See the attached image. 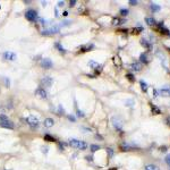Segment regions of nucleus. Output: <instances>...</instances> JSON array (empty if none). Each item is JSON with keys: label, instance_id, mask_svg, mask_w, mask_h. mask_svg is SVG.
I'll use <instances>...</instances> for the list:
<instances>
[{"label": "nucleus", "instance_id": "c756f323", "mask_svg": "<svg viewBox=\"0 0 170 170\" xmlns=\"http://www.w3.org/2000/svg\"><path fill=\"white\" fill-rule=\"evenodd\" d=\"M151 8H152V9H153V11H154V9H157V11H158L159 9H160V7H159V6H157V5H153V3H152V5H151Z\"/></svg>", "mask_w": 170, "mask_h": 170}, {"label": "nucleus", "instance_id": "f704fd0d", "mask_svg": "<svg viewBox=\"0 0 170 170\" xmlns=\"http://www.w3.org/2000/svg\"><path fill=\"white\" fill-rule=\"evenodd\" d=\"M131 5H137V1H134V0H131Z\"/></svg>", "mask_w": 170, "mask_h": 170}, {"label": "nucleus", "instance_id": "5701e85b", "mask_svg": "<svg viewBox=\"0 0 170 170\" xmlns=\"http://www.w3.org/2000/svg\"><path fill=\"white\" fill-rule=\"evenodd\" d=\"M140 84H141V86H142V90H143L144 92L146 91V89H148V85H146L145 83H144V81H141L140 82Z\"/></svg>", "mask_w": 170, "mask_h": 170}, {"label": "nucleus", "instance_id": "2f4dec72", "mask_svg": "<svg viewBox=\"0 0 170 170\" xmlns=\"http://www.w3.org/2000/svg\"><path fill=\"white\" fill-rule=\"evenodd\" d=\"M75 5H76V0H70V2H69V6H70V7H74Z\"/></svg>", "mask_w": 170, "mask_h": 170}, {"label": "nucleus", "instance_id": "39448f33", "mask_svg": "<svg viewBox=\"0 0 170 170\" xmlns=\"http://www.w3.org/2000/svg\"><path fill=\"white\" fill-rule=\"evenodd\" d=\"M59 32V27H50V28H45L44 31H42L41 34L42 35H50V34H54V33Z\"/></svg>", "mask_w": 170, "mask_h": 170}, {"label": "nucleus", "instance_id": "9d476101", "mask_svg": "<svg viewBox=\"0 0 170 170\" xmlns=\"http://www.w3.org/2000/svg\"><path fill=\"white\" fill-rule=\"evenodd\" d=\"M3 58L7 60H15L16 59V53L15 52H10V51H7L3 53Z\"/></svg>", "mask_w": 170, "mask_h": 170}, {"label": "nucleus", "instance_id": "bb28decb", "mask_svg": "<svg viewBox=\"0 0 170 170\" xmlns=\"http://www.w3.org/2000/svg\"><path fill=\"white\" fill-rule=\"evenodd\" d=\"M101 70H102V66H100V65H99V66L95 68V74H100V73H101Z\"/></svg>", "mask_w": 170, "mask_h": 170}, {"label": "nucleus", "instance_id": "473e14b6", "mask_svg": "<svg viewBox=\"0 0 170 170\" xmlns=\"http://www.w3.org/2000/svg\"><path fill=\"white\" fill-rule=\"evenodd\" d=\"M48 151H49V148H48V146H45V148H42V152H43V153H48Z\"/></svg>", "mask_w": 170, "mask_h": 170}, {"label": "nucleus", "instance_id": "f03ea898", "mask_svg": "<svg viewBox=\"0 0 170 170\" xmlns=\"http://www.w3.org/2000/svg\"><path fill=\"white\" fill-rule=\"evenodd\" d=\"M24 119H25V121L31 126V127H33V128H37V127H39L40 121H39V119H37L36 117L30 116V117H26V118H24Z\"/></svg>", "mask_w": 170, "mask_h": 170}, {"label": "nucleus", "instance_id": "58836bf2", "mask_svg": "<svg viewBox=\"0 0 170 170\" xmlns=\"http://www.w3.org/2000/svg\"><path fill=\"white\" fill-rule=\"evenodd\" d=\"M110 170H117V169H116V168H112V169H110Z\"/></svg>", "mask_w": 170, "mask_h": 170}, {"label": "nucleus", "instance_id": "a211bd4d", "mask_svg": "<svg viewBox=\"0 0 170 170\" xmlns=\"http://www.w3.org/2000/svg\"><path fill=\"white\" fill-rule=\"evenodd\" d=\"M140 59H141V61H142V62H145V64H146V62L149 61L148 54H146V53H142V54H141V58H140Z\"/></svg>", "mask_w": 170, "mask_h": 170}, {"label": "nucleus", "instance_id": "aec40b11", "mask_svg": "<svg viewBox=\"0 0 170 170\" xmlns=\"http://www.w3.org/2000/svg\"><path fill=\"white\" fill-rule=\"evenodd\" d=\"M89 66L91 67V68H94V69H95L96 67L99 66V64H98V62H95V61H93V60H90V61H89Z\"/></svg>", "mask_w": 170, "mask_h": 170}, {"label": "nucleus", "instance_id": "e433bc0d", "mask_svg": "<svg viewBox=\"0 0 170 170\" xmlns=\"http://www.w3.org/2000/svg\"><path fill=\"white\" fill-rule=\"evenodd\" d=\"M54 15L58 16V10H57V9H54Z\"/></svg>", "mask_w": 170, "mask_h": 170}, {"label": "nucleus", "instance_id": "2eb2a0df", "mask_svg": "<svg viewBox=\"0 0 170 170\" xmlns=\"http://www.w3.org/2000/svg\"><path fill=\"white\" fill-rule=\"evenodd\" d=\"M44 140L48 141V142H56L57 138L53 137V136H51V135H49V134H47V135H44Z\"/></svg>", "mask_w": 170, "mask_h": 170}, {"label": "nucleus", "instance_id": "6ab92c4d", "mask_svg": "<svg viewBox=\"0 0 170 170\" xmlns=\"http://www.w3.org/2000/svg\"><path fill=\"white\" fill-rule=\"evenodd\" d=\"M54 45H56V48H57V49H58V50H59V51L61 52V53H65V52H66V50H65L64 48L61 47V44H60L59 42H57V43H56V44H54Z\"/></svg>", "mask_w": 170, "mask_h": 170}, {"label": "nucleus", "instance_id": "a19ab883", "mask_svg": "<svg viewBox=\"0 0 170 170\" xmlns=\"http://www.w3.org/2000/svg\"><path fill=\"white\" fill-rule=\"evenodd\" d=\"M169 170H170V168H169Z\"/></svg>", "mask_w": 170, "mask_h": 170}, {"label": "nucleus", "instance_id": "412c9836", "mask_svg": "<svg viewBox=\"0 0 170 170\" xmlns=\"http://www.w3.org/2000/svg\"><path fill=\"white\" fill-rule=\"evenodd\" d=\"M151 108H152V112H153V113H160V112H161V111L159 110L158 107L153 106V104H151Z\"/></svg>", "mask_w": 170, "mask_h": 170}, {"label": "nucleus", "instance_id": "7ed1b4c3", "mask_svg": "<svg viewBox=\"0 0 170 170\" xmlns=\"http://www.w3.org/2000/svg\"><path fill=\"white\" fill-rule=\"evenodd\" d=\"M25 17H26L27 20H37V11L34 9H28L26 12H25Z\"/></svg>", "mask_w": 170, "mask_h": 170}, {"label": "nucleus", "instance_id": "72a5a7b5", "mask_svg": "<svg viewBox=\"0 0 170 170\" xmlns=\"http://www.w3.org/2000/svg\"><path fill=\"white\" fill-rule=\"evenodd\" d=\"M64 6H65L64 1H59V2H58V7H64Z\"/></svg>", "mask_w": 170, "mask_h": 170}, {"label": "nucleus", "instance_id": "dca6fc26", "mask_svg": "<svg viewBox=\"0 0 170 170\" xmlns=\"http://www.w3.org/2000/svg\"><path fill=\"white\" fill-rule=\"evenodd\" d=\"M145 22L148 23V25H150V26H153V25L155 24L154 18H152V17H148V18H145Z\"/></svg>", "mask_w": 170, "mask_h": 170}, {"label": "nucleus", "instance_id": "cd10ccee", "mask_svg": "<svg viewBox=\"0 0 170 170\" xmlns=\"http://www.w3.org/2000/svg\"><path fill=\"white\" fill-rule=\"evenodd\" d=\"M120 14H121L123 16H126L127 14H128V10H127V9H121V10H120Z\"/></svg>", "mask_w": 170, "mask_h": 170}, {"label": "nucleus", "instance_id": "c85d7f7f", "mask_svg": "<svg viewBox=\"0 0 170 170\" xmlns=\"http://www.w3.org/2000/svg\"><path fill=\"white\" fill-rule=\"evenodd\" d=\"M166 162H167V165L169 166V168H170V154H168L167 157H166Z\"/></svg>", "mask_w": 170, "mask_h": 170}, {"label": "nucleus", "instance_id": "9b49d317", "mask_svg": "<svg viewBox=\"0 0 170 170\" xmlns=\"http://www.w3.org/2000/svg\"><path fill=\"white\" fill-rule=\"evenodd\" d=\"M53 125H54V120L52 118H47L44 120V126L47 128H51Z\"/></svg>", "mask_w": 170, "mask_h": 170}, {"label": "nucleus", "instance_id": "f8f14e48", "mask_svg": "<svg viewBox=\"0 0 170 170\" xmlns=\"http://www.w3.org/2000/svg\"><path fill=\"white\" fill-rule=\"evenodd\" d=\"M126 22V19H124V18H119V17H116L112 19V24L113 25H121L124 24V23Z\"/></svg>", "mask_w": 170, "mask_h": 170}, {"label": "nucleus", "instance_id": "c9c22d12", "mask_svg": "<svg viewBox=\"0 0 170 170\" xmlns=\"http://www.w3.org/2000/svg\"><path fill=\"white\" fill-rule=\"evenodd\" d=\"M47 5H48V2H45V1H42V6H43V7H45Z\"/></svg>", "mask_w": 170, "mask_h": 170}, {"label": "nucleus", "instance_id": "0eeeda50", "mask_svg": "<svg viewBox=\"0 0 170 170\" xmlns=\"http://www.w3.org/2000/svg\"><path fill=\"white\" fill-rule=\"evenodd\" d=\"M52 83H53V79H52L50 76H45L41 79V84L42 85H44L45 87H50L52 85Z\"/></svg>", "mask_w": 170, "mask_h": 170}, {"label": "nucleus", "instance_id": "7c9ffc66", "mask_svg": "<svg viewBox=\"0 0 170 170\" xmlns=\"http://www.w3.org/2000/svg\"><path fill=\"white\" fill-rule=\"evenodd\" d=\"M67 117H68V119H69V120H70V121H76V119H75V117H74V116H72V115H68V116H67Z\"/></svg>", "mask_w": 170, "mask_h": 170}, {"label": "nucleus", "instance_id": "1a4fd4ad", "mask_svg": "<svg viewBox=\"0 0 170 170\" xmlns=\"http://www.w3.org/2000/svg\"><path fill=\"white\" fill-rule=\"evenodd\" d=\"M159 94L162 96H170V86H163L162 89H160Z\"/></svg>", "mask_w": 170, "mask_h": 170}, {"label": "nucleus", "instance_id": "4c0bfd02", "mask_svg": "<svg viewBox=\"0 0 170 170\" xmlns=\"http://www.w3.org/2000/svg\"><path fill=\"white\" fill-rule=\"evenodd\" d=\"M62 15H64V16H67V15H68V12L65 11V12H62Z\"/></svg>", "mask_w": 170, "mask_h": 170}, {"label": "nucleus", "instance_id": "20e7f679", "mask_svg": "<svg viewBox=\"0 0 170 170\" xmlns=\"http://www.w3.org/2000/svg\"><path fill=\"white\" fill-rule=\"evenodd\" d=\"M41 67L44 69H50L53 67V62H52V60L50 58H43L41 60Z\"/></svg>", "mask_w": 170, "mask_h": 170}, {"label": "nucleus", "instance_id": "ea45409f", "mask_svg": "<svg viewBox=\"0 0 170 170\" xmlns=\"http://www.w3.org/2000/svg\"><path fill=\"white\" fill-rule=\"evenodd\" d=\"M0 8H1V6H0Z\"/></svg>", "mask_w": 170, "mask_h": 170}, {"label": "nucleus", "instance_id": "a878e982", "mask_svg": "<svg viewBox=\"0 0 170 170\" xmlns=\"http://www.w3.org/2000/svg\"><path fill=\"white\" fill-rule=\"evenodd\" d=\"M3 120H9V118L6 115H0V121H3Z\"/></svg>", "mask_w": 170, "mask_h": 170}, {"label": "nucleus", "instance_id": "6e6552de", "mask_svg": "<svg viewBox=\"0 0 170 170\" xmlns=\"http://www.w3.org/2000/svg\"><path fill=\"white\" fill-rule=\"evenodd\" d=\"M0 126L3 127V128H7V129H14L15 125L14 123L10 120H3V121H0Z\"/></svg>", "mask_w": 170, "mask_h": 170}, {"label": "nucleus", "instance_id": "b1692460", "mask_svg": "<svg viewBox=\"0 0 170 170\" xmlns=\"http://www.w3.org/2000/svg\"><path fill=\"white\" fill-rule=\"evenodd\" d=\"M160 32L161 33H162V34H170V33H169V31H168L167 30V28H166V27H160Z\"/></svg>", "mask_w": 170, "mask_h": 170}, {"label": "nucleus", "instance_id": "4468645a", "mask_svg": "<svg viewBox=\"0 0 170 170\" xmlns=\"http://www.w3.org/2000/svg\"><path fill=\"white\" fill-rule=\"evenodd\" d=\"M94 49V45L93 44H89V45H85V47H82L81 48V51L82 52H87L90 50H93Z\"/></svg>", "mask_w": 170, "mask_h": 170}, {"label": "nucleus", "instance_id": "f3484780", "mask_svg": "<svg viewBox=\"0 0 170 170\" xmlns=\"http://www.w3.org/2000/svg\"><path fill=\"white\" fill-rule=\"evenodd\" d=\"M144 170H159V168L154 165H148V166H145Z\"/></svg>", "mask_w": 170, "mask_h": 170}, {"label": "nucleus", "instance_id": "393cba45", "mask_svg": "<svg viewBox=\"0 0 170 170\" xmlns=\"http://www.w3.org/2000/svg\"><path fill=\"white\" fill-rule=\"evenodd\" d=\"M126 77L129 79L131 82H134L135 79H134V76H133V74H131V73H127V75H126Z\"/></svg>", "mask_w": 170, "mask_h": 170}, {"label": "nucleus", "instance_id": "f257e3e1", "mask_svg": "<svg viewBox=\"0 0 170 170\" xmlns=\"http://www.w3.org/2000/svg\"><path fill=\"white\" fill-rule=\"evenodd\" d=\"M68 144L72 146V148L78 149V150H85V149H87V143L86 142L75 140V138H70V140L68 141Z\"/></svg>", "mask_w": 170, "mask_h": 170}, {"label": "nucleus", "instance_id": "423d86ee", "mask_svg": "<svg viewBox=\"0 0 170 170\" xmlns=\"http://www.w3.org/2000/svg\"><path fill=\"white\" fill-rule=\"evenodd\" d=\"M35 94H36L37 96H40L41 99L48 98V92L45 91V89H42V87H39V89L35 90Z\"/></svg>", "mask_w": 170, "mask_h": 170}, {"label": "nucleus", "instance_id": "4be33fe9", "mask_svg": "<svg viewBox=\"0 0 170 170\" xmlns=\"http://www.w3.org/2000/svg\"><path fill=\"white\" fill-rule=\"evenodd\" d=\"M90 149H91V152H95V151H98L99 149H100V146L96 145V144H92Z\"/></svg>", "mask_w": 170, "mask_h": 170}, {"label": "nucleus", "instance_id": "ddd939ff", "mask_svg": "<svg viewBox=\"0 0 170 170\" xmlns=\"http://www.w3.org/2000/svg\"><path fill=\"white\" fill-rule=\"evenodd\" d=\"M131 67L134 69V70H136V72H140L141 69H142V65H141L140 62H134V64L131 65Z\"/></svg>", "mask_w": 170, "mask_h": 170}]
</instances>
